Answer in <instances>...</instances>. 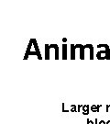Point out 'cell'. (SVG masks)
<instances>
[{
    "label": "cell",
    "mask_w": 110,
    "mask_h": 124,
    "mask_svg": "<svg viewBox=\"0 0 110 124\" xmlns=\"http://www.w3.org/2000/svg\"><path fill=\"white\" fill-rule=\"evenodd\" d=\"M62 47H63V58H62V59H66V55H67V54H66V45L63 44Z\"/></svg>",
    "instance_id": "cell-1"
}]
</instances>
